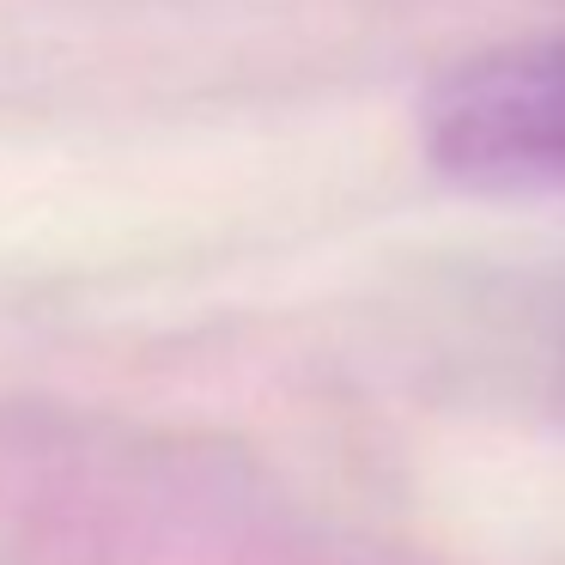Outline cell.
<instances>
[{"label": "cell", "instance_id": "cell-1", "mask_svg": "<svg viewBox=\"0 0 565 565\" xmlns=\"http://www.w3.org/2000/svg\"><path fill=\"white\" fill-rule=\"evenodd\" d=\"M426 152L480 189L565 183V38L468 55L426 98Z\"/></svg>", "mask_w": 565, "mask_h": 565}]
</instances>
